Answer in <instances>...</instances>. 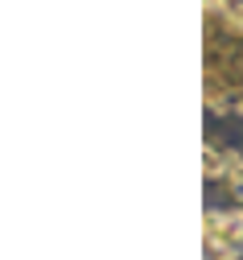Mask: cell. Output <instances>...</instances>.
Instances as JSON below:
<instances>
[{
	"label": "cell",
	"instance_id": "1",
	"mask_svg": "<svg viewBox=\"0 0 243 260\" xmlns=\"http://www.w3.org/2000/svg\"><path fill=\"white\" fill-rule=\"evenodd\" d=\"M235 161H239V149H227L219 137H206V182L211 186L227 182V174L235 170Z\"/></svg>",
	"mask_w": 243,
	"mask_h": 260
},
{
	"label": "cell",
	"instance_id": "3",
	"mask_svg": "<svg viewBox=\"0 0 243 260\" xmlns=\"http://www.w3.org/2000/svg\"><path fill=\"white\" fill-rule=\"evenodd\" d=\"M231 108H235L231 116H239V120H243V95H231Z\"/></svg>",
	"mask_w": 243,
	"mask_h": 260
},
{
	"label": "cell",
	"instance_id": "2",
	"mask_svg": "<svg viewBox=\"0 0 243 260\" xmlns=\"http://www.w3.org/2000/svg\"><path fill=\"white\" fill-rule=\"evenodd\" d=\"M223 186H227V199L231 203H243V149H239V161H235V170L227 174Z\"/></svg>",
	"mask_w": 243,
	"mask_h": 260
},
{
	"label": "cell",
	"instance_id": "4",
	"mask_svg": "<svg viewBox=\"0 0 243 260\" xmlns=\"http://www.w3.org/2000/svg\"><path fill=\"white\" fill-rule=\"evenodd\" d=\"M235 215H239V223H243V203H235Z\"/></svg>",
	"mask_w": 243,
	"mask_h": 260
}]
</instances>
